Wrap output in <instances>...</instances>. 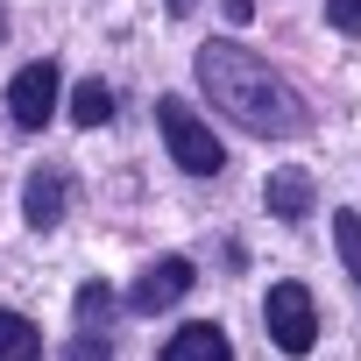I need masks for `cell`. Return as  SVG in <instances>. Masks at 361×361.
I'll list each match as a JSON object with an SVG mask.
<instances>
[{
    "label": "cell",
    "instance_id": "8",
    "mask_svg": "<svg viewBox=\"0 0 361 361\" xmlns=\"http://www.w3.org/2000/svg\"><path fill=\"white\" fill-rule=\"evenodd\" d=\"M163 361H234V347H227L220 326H185V333H170Z\"/></svg>",
    "mask_w": 361,
    "mask_h": 361
},
{
    "label": "cell",
    "instance_id": "17",
    "mask_svg": "<svg viewBox=\"0 0 361 361\" xmlns=\"http://www.w3.org/2000/svg\"><path fill=\"white\" fill-rule=\"evenodd\" d=\"M0 36H8V15H0Z\"/></svg>",
    "mask_w": 361,
    "mask_h": 361
},
{
    "label": "cell",
    "instance_id": "9",
    "mask_svg": "<svg viewBox=\"0 0 361 361\" xmlns=\"http://www.w3.org/2000/svg\"><path fill=\"white\" fill-rule=\"evenodd\" d=\"M0 361H43V333L22 312H0Z\"/></svg>",
    "mask_w": 361,
    "mask_h": 361
},
{
    "label": "cell",
    "instance_id": "16",
    "mask_svg": "<svg viewBox=\"0 0 361 361\" xmlns=\"http://www.w3.org/2000/svg\"><path fill=\"white\" fill-rule=\"evenodd\" d=\"M192 8H199V0H170V15H192Z\"/></svg>",
    "mask_w": 361,
    "mask_h": 361
},
{
    "label": "cell",
    "instance_id": "3",
    "mask_svg": "<svg viewBox=\"0 0 361 361\" xmlns=\"http://www.w3.org/2000/svg\"><path fill=\"white\" fill-rule=\"evenodd\" d=\"M262 326H269V340H276L283 354H312V340H319V305H312V290H305V283H269Z\"/></svg>",
    "mask_w": 361,
    "mask_h": 361
},
{
    "label": "cell",
    "instance_id": "11",
    "mask_svg": "<svg viewBox=\"0 0 361 361\" xmlns=\"http://www.w3.org/2000/svg\"><path fill=\"white\" fill-rule=\"evenodd\" d=\"M106 319H114V290L106 283H85L78 290V333H106Z\"/></svg>",
    "mask_w": 361,
    "mask_h": 361
},
{
    "label": "cell",
    "instance_id": "12",
    "mask_svg": "<svg viewBox=\"0 0 361 361\" xmlns=\"http://www.w3.org/2000/svg\"><path fill=\"white\" fill-rule=\"evenodd\" d=\"M333 234H340V255H347V269L361 283V213H333Z\"/></svg>",
    "mask_w": 361,
    "mask_h": 361
},
{
    "label": "cell",
    "instance_id": "4",
    "mask_svg": "<svg viewBox=\"0 0 361 361\" xmlns=\"http://www.w3.org/2000/svg\"><path fill=\"white\" fill-rule=\"evenodd\" d=\"M8 114H15V128H43L57 114V64H22L8 85Z\"/></svg>",
    "mask_w": 361,
    "mask_h": 361
},
{
    "label": "cell",
    "instance_id": "13",
    "mask_svg": "<svg viewBox=\"0 0 361 361\" xmlns=\"http://www.w3.org/2000/svg\"><path fill=\"white\" fill-rule=\"evenodd\" d=\"M64 361H114V347H106L99 333H78V340L64 347Z\"/></svg>",
    "mask_w": 361,
    "mask_h": 361
},
{
    "label": "cell",
    "instance_id": "10",
    "mask_svg": "<svg viewBox=\"0 0 361 361\" xmlns=\"http://www.w3.org/2000/svg\"><path fill=\"white\" fill-rule=\"evenodd\" d=\"M71 121H78V128H106V121H114V85H106V78H85V85L71 92Z\"/></svg>",
    "mask_w": 361,
    "mask_h": 361
},
{
    "label": "cell",
    "instance_id": "14",
    "mask_svg": "<svg viewBox=\"0 0 361 361\" xmlns=\"http://www.w3.org/2000/svg\"><path fill=\"white\" fill-rule=\"evenodd\" d=\"M326 22L347 29V36H361V0H326Z\"/></svg>",
    "mask_w": 361,
    "mask_h": 361
},
{
    "label": "cell",
    "instance_id": "15",
    "mask_svg": "<svg viewBox=\"0 0 361 361\" xmlns=\"http://www.w3.org/2000/svg\"><path fill=\"white\" fill-rule=\"evenodd\" d=\"M220 8H227V22H248V15H255V0H220Z\"/></svg>",
    "mask_w": 361,
    "mask_h": 361
},
{
    "label": "cell",
    "instance_id": "2",
    "mask_svg": "<svg viewBox=\"0 0 361 361\" xmlns=\"http://www.w3.org/2000/svg\"><path fill=\"white\" fill-rule=\"evenodd\" d=\"M156 128H163L177 170H192V177H220V170H227V149L213 142V128H206L185 99H156Z\"/></svg>",
    "mask_w": 361,
    "mask_h": 361
},
{
    "label": "cell",
    "instance_id": "7",
    "mask_svg": "<svg viewBox=\"0 0 361 361\" xmlns=\"http://www.w3.org/2000/svg\"><path fill=\"white\" fill-rule=\"evenodd\" d=\"M262 206H269V220H305L312 213V177L305 170H276L262 185Z\"/></svg>",
    "mask_w": 361,
    "mask_h": 361
},
{
    "label": "cell",
    "instance_id": "1",
    "mask_svg": "<svg viewBox=\"0 0 361 361\" xmlns=\"http://www.w3.org/2000/svg\"><path fill=\"white\" fill-rule=\"evenodd\" d=\"M199 85L213 92V106L227 121H241L248 135H305V99L241 43H206L199 50Z\"/></svg>",
    "mask_w": 361,
    "mask_h": 361
},
{
    "label": "cell",
    "instance_id": "6",
    "mask_svg": "<svg viewBox=\"0 0 361 361\" xmlns=\"http://www.w3.org/2000/svg\"><path fill=\"white\" fill-rule=\"evenodd\" d=\"M64 206H71V177H64V170H36V177H29V192H22L29 227H57Z\"/></svg>",
    "mask_w": 361,
    "mask_h": 361
},
{
    "label": "cell",
    "instance_id": "5",
    "mask_svg": "<svg viewBox=\"0 0 361 361\" xmlns=\"http://www.w3.org/2000/svg\"><path fill=\"white\" fill-rule=\"evenodd\" d=\"M185 290H192V262H185V255H163V262H149V269L135 276L128 305H135V312H170Z\"/></svg>",
    "mask_w": 361,
    "mask_h": 361
}]
</instances>
